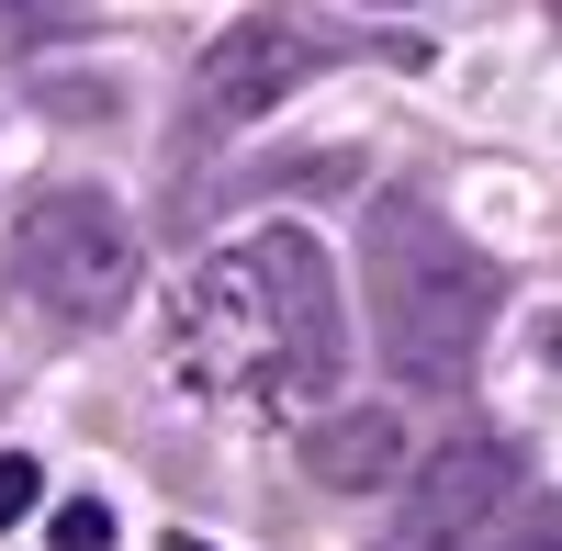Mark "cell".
I'll list each match as a JSON object with an SVG mask.
<instances>
[{
	"instance_id": "1",
	"label": "cell",
	"mask_w": 562,
	"mask_h": 551,
	"mask_svg": "<svg viewBox=\"0 0 562 551\" xmlns=\"http://www.w3.org/2000/svg\"><path fill=\"white\" fill-rule=\"evenodd\" d=\"M338 360H349L338 282L304 225H259L225 259H203L169 315V372L203 383L214 405H304L338 383Z\"/></svg>"
},
{
	"instance_id": "2",
	"label": "cell",
	"mask_w": 562,
	"mask_h": 551,
	"mask_svg": "<svg viewBox=\"0 0 562 551\" xmlns=\"http://www.w3.org/2000/svg\"><path fill=\"white\" fill-rule=\"evenodd\" d=\"M360 282H371V338H383V372L405 394H461L495 327V270L450 237L439 203H371L360 225Z\"/></svg>"
},
{
	"instance_id": "3",
	"label": "cell",
	"mask_w": 562,
	"mask_h": 551,
	"mask_svg": "<svg viewBox=\"0 0 562 551\" xmlns=\"http://www.w3.org/2000/svg\"><path fill=\"white\" fill-rule=\"evenodd\" d=\"M12 293L45 327L90 338V327H113V315L147 293V237L124 225L113 192H79V180L68 192H34L12 214Z\"/></svg>"
},
{
	"instance_id": "4",
	"label": "cell",
	"mask_w": 562,
	"mask_h": 551,
	"mask_svg": "<svg viewBox=\"0 0 562 551\" xmlns=\"http://www.w3.org/2000/svg\"><path fill=\"white\" fill-rule=\"evenodd\" d=\"M338 57L315 23H293V12H248V23H225L214 45H203V68H192V124L203 135H225V124H259L270 102H293V90Z\"/></svg>"
},
{
	"instance_id": "5",
	"label": "cell",
	"mask_w": 562,
	"mask_h": 551,
	"mask_svg": "<svg viewBox=\"0 0 562 551\" xmlns=\"http://www.w3.org/2000/svg\"><path fill=\"white\" fill-rule=\"evenodd\" d=\"M506 484H518V439H450L428 462L405 473V518L383 551H473L484 518L506 507Z\"/></svg>"
},
{
	"instance_id": "6",
	"label": "cell",
	"mask_w": 562,
	"mask_h": 551,
	"mask_svg": "<svg viewBox=\"0 0 562 551\" xmlns=\"http://www.w3.org/2000/svg\"><path fill=\"white\" fill-rule=\"evenodd\" d=\"M304 473H315V484H338V495L394 484V473H405V417H394V405H349V417H315V428H304Z\"/></svg>"
},
{
	"instance_id": "7",
	"label": "cell",
	"mask_w": 562,
	"mask_h": 551,
	"mask_svg": "<svg viewBox=\"0 0 562 551\" xmlns=\"http://www.w3.org/2000/svg\"><path fill=\"white\" fill-rule=\"evenodd\" d=\"M34 495H45V462L0 450V529H12V518H34Z\"/></svg>"
},
{
	"instance_id": "8",
	"label": "cell",
	"mask_w": 562,
	"mask_h": 551,
	"mask_svg": "<svg viewBox=\"0 0 562 551\" xmlns=\"http://www.w3.org/2000/svg\"><path fill=\"white\" fill-rule=\"evenodd\" d=\"M102 540H113V507H90V495L57 507V551H102Z\"/></svg>"
},
{
	"instance_id": "9",
	"label": "cell",
	"mask_w": 562,
	"mask_h": 551,
	"mask_svg": "<svg viewBox=\"0 0 562 551\" xmlns=\"http://www.w3.org/2000/svg\"><path fill=\"white\" fill-rule=\"evenodd\" d=\"M495 551H562V495H551V507H529V518H518V529H506Z\"/></svg>"
},
{
	"instance_id": "10",
	"label": "cell",
	"mask_w": 562,
	"mask_h": 551,
	"mask_svg": "<svg viewBox=\"0 0 562 551\" xmlns=\"http://www.w3.org/2000/svg\"><path fill=\"white\" fill-rule=\"evenodd\" d=\"M34 34H45V0H0V57H34Z\"/></svg>"
},
{
	"instance_id": "11",
	"label": "cell",
	"mask_w": 562,
	"mask_h": 551,
	"mask_svg": "<svg viewBox=\"0 0 562 551\" xmlns=\"http://www.w3.org/2000/svg\"><path fill=\"white\" fill-rule=\"evenodd\" d=\"M169 551H214V540H169Z\"/></svg>"
},
{
	"instance_id": "12",
	"label": "cell",
	"mask_w": 562,
	"mask_h": 551,
	"mask_svg": "<svg viewBox=\"0 0 562 551\" xmlns=\"http://www.w3.org/2000/svg\"><path fill=\"white\" fill-rule=\"evenodd\" d=\"M551 12H562V0H551Z\"/></svg>"
}]
</instances>
